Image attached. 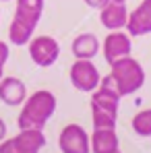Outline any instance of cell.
I'll return each instance as SVG.
<instances>
[{"instance_id":"8","label":"cell","mask_w":151,"mask_h":153,"mask_svg":"<svg viewBox=\"0 0 151 153\" xmlns=\"http://www.w3.org/2000/svg\"><path fill=\"white\" fill-rule=\"evenodd\" d=\"M126 33L130 37H143L151 33V0L139 2V6L128 13Z\"/></svg>"},{"instance_id":"17","label":"cell","mask_w":151,"mask_h":153,"mask_svg":"<svg viewBox=\"0 0 151 153\" xmlns=\"http://www.w3.org/2000/svg\"><path fill=\"white\" fill-rule=\"evenodd\" d=\"M8 54H10L8 44H6V42H0V66H2V68H4V64H6V60H8Z\"/></svg>"},{"instance_id":"1","label":"cell","mask_w":151,"mask_h":153,"mask_svg":"<svg viewBox=\"0 0 151 153\" xmlns=\"http://www.w3.org/2000/svg\"><path fill=\"white\" fill-rule=\"evenodd\" d=\"M100 85L114 89L120 97L132 95L145 85V68L132 56L120 58L110 64V75L101 76Z\"/></svg>"},{"instance_id":"3","label":"cell","mask_w":151,"mask_h":153,"mask_svg":"<svg viewBox=\"0 0 151 153\" xmlns=\"http://www.w3.org/2000/svg\"><path fill=\"white\" fill-rule=\"evenodd\" d=\"M46 147V134L39 128H21L13 139L0 143V153H39Z\"/></svg>"},{"instance_id":"12","label":"cell","mask_w":151,"mask_h":153,"mask_svg":"<svg viewBox=\"0 0 151 153\" xmlns=\"http://www.w3.org/2000/svg\"><path fill=\"white\" fill-rule=\"evenodd\" d=\"M100 50L101 42L95 33H79L71 44V52L77 60H93L100 54Z\"/></svg>"},{"instance_id":"7","label":"cell","mask_w":151,"mask_h":153,"mask_svg":"<svg viewBox=\"0 0 151 153\" xmlns=\"http://www.w3.org/2000/svg\"><path fill=\"white\" fill-rule=\"evenodd\" d=\"M132 52V42H130V35L126 33L124 29L120 31H110L106 35V39L101 42V54L106 58L108 64L120 60V58H126L130 56Z\"/></svg>"},{"instance_id":"16","label":"cell","mask_w":151,"mask_h":153,"mask_svg":"<svg viewBox=\"0 0 151 153\" xmlns=\"http://www.w3.org/2000/svg\"><path fill=\"white\" fill-rule=\"evenodd\" d=\"M130 126L137 137H151V108L137 112L130 120Z\"/></svg>"},{"instance_id":"5","label":"cell","mask_w":151,"mask_h":153,"mask_svg":"<svg viewBox=\"0 0 151 153\" xmlns=\"http://www.w3.org/2000/svg\"><path fill=\"white\" fill-rule=\"evenodd\" d=\"M68 76H71L73 87L83 93H93L101 83V75L97 66L93 64V60H75Z\"/></svg>"},{"instance_id":"23","label":"cell","mask_w":151,"mask_h":153,"mask_svg":"<svg viewBox=\"0 0 151 153\" xmlns=\"http://www.w3.org/2000/svg\"><path fill=\"white\" fill-rule=\"evenodd\" d=\"M118 153H122V151H118Z\"/></svg>"},{"instance_id":"9","label":"cell","mask_w":151,"mask_h":153,"mask_svg":"<svg viewBox=\"0 0 151 153\" xmlns=\"http://www.w3.org/2000/svg\"><path fill=\"white\" fill-rule=\"evenodd\" d=\"M27 100V87L25 83L17 76H2L0 79V102L17 108L23 105V102Z\"/></svg>"},{"instance_id":"4","label":"cell","mask_w":151,"mask_h":153,"mask_svg":"<svg viewBox=\"0 0 151 153\" xmlns=\"http://www.w3.org/2000/svg\"><path fill=\"white\" fill-rule=\"evenodd\" d=\"M27 46H29V58L39 68H48L60 58V44L52 35H35Z\"/></svg>"},{"instance_id":"15","label":"cell","mask_w":151,"mask_h":153,"mask_svg":"<svg viewBox=\"0 0 151 153\" xmlns=\"http://www.w3.org/2000/svg\"><path fill=\"white\" fill-rule=\"evenodd\" d=\"M118 120V110H110V108H101L91 103V122L93 128H116Z\"/></svg>"},{"instance_id":"19","label":"cell","mask_w":151,"mask_h":153,"mask_svg":"<svg viewBox=\"0 0 151 153\" xmlns=\"http://www.w3.org/2000/svg\"><path fill=\"white\" fill-rule=\"evenodd\" d=\"M4 139H6V122L0 118V143H2Z\"/></svg>"},{"instance_id":"18","label":"cell","mask_w":151,"mask_h":153,"mask_svg":"<svg viewBox=\"0 0 151 153\" xmlns=\"http://www.w3.org/2000/svg\"><path fill=\"white\" fill-rule=\"evenodd\" d=\"M83 2H85V4H87L89 8H95V10H101V8H103V6H106L108 2H112V0H83Z\"/></svg>"},{"instance_id":"21","label":"cell","mask_w":151,"mask_h":153,"mask_svg":"<svg viewBox=\"0 0 151 153\" xmlns=\"http://www.w3.org/2000/svg\"><path fill=\"white\" fill-rule=\"evenodd\" d=\"M112 2H124V4H126V0H112Z\"/></svg>"},{"instance_id":"22","label":"cell","mask_w":151,"mask_h":153,"mask_svg":"<svg viewBox=\"0 0 151 153\" xmlns=\"http://www.w3.org/2000/svg\"><path fill=\"white\" fill-rule=\"evenodd\" d=\"M0 2H8V0H0Z\"/></svg>"},{"instance_id":"6","label":"cell","mask_w":151,"mask_h":153,"mask_svg":"<svg viewBox=\"0 0 151 153\" xmlns=\"http://www.w3.org/2000/svg\"><path fill=\"white\" fill-rule=\"evenodd\" d=\"M58 149L62 153H91L89 132L81 124H66L58 134Z\"/></svg>"},{"instance_id":"20","label":"cell","mask_w":151,"mask_h":153,"mask_svg":"<svg viewBox=\"0 0 151 153\" xmlns=\"http://www.w3.org/2000/svg\"><path fill=\"white\" fill-rule=\"evenodd\" d=\"M2 76H4V68L0 66V79H2Z\"/></svg>"},{"instance_id":"13","label":"cell","mask_w":151,"mask_h":153,"mask_svg":"<svg viewBox=\"0 0 151 153\" xmlns=\"http://www.w3.org/2000/svg\"><path fill=\"white\" fill-rule=\"evenodd\" d=\"M15 19H21L25 23L37 27L42 13H44V0H15Z\"/></svg>"},{"instance_id":"2","label":"cell","mask_w":151,"mask_h":153,"mask_svg":"<svg viewBox=\"0 0 151 153\" xmlns=\"http://www.w3.org/2000/svg\"><path fill=\"white\" fill-rule=\"evenodd\" d=\"M54 112H56V95L48 89H39V91L27 95V100L23 102L21 114L17 118V126L19 130L21 128L44 130L48 120L54 116Z\"/></svg>"},{"instance_id":"11","label":"cell","mask_w":151,"mask_h":153,"mask_svg":"<svg viewBox=\"0 0 151 153\" xmlns=\"http://www.w3.org/2000/svg\"><path fill=\"white\" fill-rule=\"evenodd\" d=\"M91 153H118L120 141L116 134V128H93L91 137Z\"/></svg>"},{"instance_id":"10","label":"cell","mask_w":151,"mask_h":153,"mask_svg":"<svg viewBox=\"0 0 151 153\" xmlns=\"http://www.w3.org/2000/svg\"><path fill=\"white\" fill-rule=\"evenodd\" d=\"M126 21H128V8L124 2H108L100 10V23L108 31L126 29Z\"/></svg>"},{"instance_id":"14","label":"cell","mask_w":151,"mask_h":153,"mask_svg":"<svg viewBox=\"0 0 151 153\" xmlns=\"http://www.w3.org/2000/svg\"><path fill=\"white\" fill-rule=\"evenodd\" d=\"M33 33H35V25L25 23V21L13 17V21L8 25V42L10 44H15V46H27L31 42Z\"/></svg>"}]
</instances>
